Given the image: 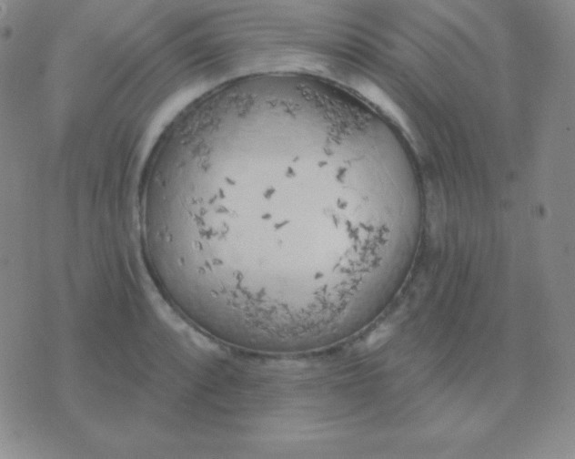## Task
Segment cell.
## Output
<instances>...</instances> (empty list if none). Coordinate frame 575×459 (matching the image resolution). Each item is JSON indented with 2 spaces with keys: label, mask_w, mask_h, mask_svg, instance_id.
<instances>
[{
  "label": "cell",
  "mask_w": 575,
  "mask_h": 459,
  "mask_svg": "<svg viewBox=\"0 0 575 459\" xmlns=\"http://www.w3.org/2000/svg\"><path fill=\"white\" fill-rule=\"evenodd\" d=\"M319 142L233 133L185 151L150 227L173 274L207 300H286L322 289L338 222Z\"/></svg>",
  "instance_id": "1"
}]
</instances>
